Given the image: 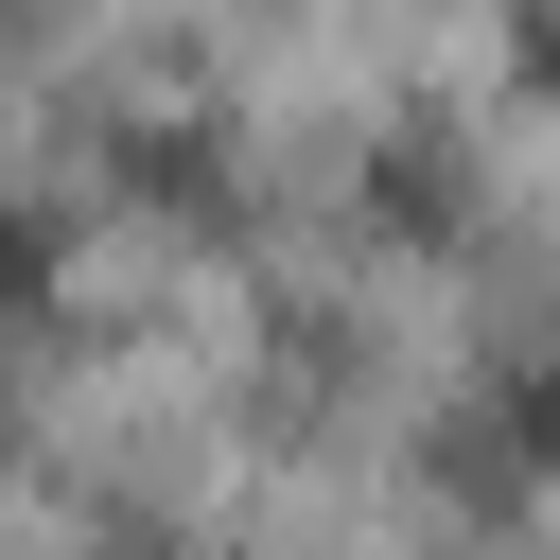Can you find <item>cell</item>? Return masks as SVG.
I'll use <instances>...</instances> for the list:
<instances>
[{"mask_svg": "<svg viewBox=\"0 0 560 560\" xmlns=\"http://www.w3.org/2000/svg\"><path fill=\"white\" fill-rule=\"evenodd\" d=\"M35 298H52V228H35V210H0V315H35Z\"/></svg>", "mask_w": 560, "mask_h": 560, "instance_id": "6da1fadb", "label": "cell"}, {"mask_svg": "<svg viewBox=\"0 0 560 560\" xmlns=\"http://www.w3.org/2000/svg\"><path fill=\"white\" fill-rule=\"evenodd\" d=\"M525 455H542V472H560V368H542V385H525Z\"/></svg>", "mask_w": 560, "mask_h": 560, "instance_id": "7a4b0ae2", "label": "cell"}]
</instances>
